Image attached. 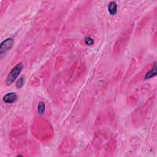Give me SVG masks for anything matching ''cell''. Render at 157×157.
<instances>
[{"mask_svg":"<svg viewBox=\"0 0 157 157\" xmlns=\"http://www.w3.org/2000/svg\"><path fill=\"white\" fill-rule=\"evenodd\" d=\"M17 96L16 94L14 92H10L7 93L3 97V101L6 103L11 104L17 101Z\"/></svg>","mask_w":157,"mask_h":157,"instance_id":"3","label":"cell"},{"mask_svg":"<svg viewBox=\"0 0 157 157\" xmlns=\"http://www.w3.org/2000/svg\"><path fill=\"white\" fill-rule=\"evenodd\" d=\"M156 62H155L152 69H151L148 72L146 73L145 75V77H144V78L145 79H148V78L154 77V76H156Z\"/></svg>","mask_w":157,"mask_h":157,"instance_id":"5","label":"cell"},{"mask_svg":"<svg viewBox=\"0 0 157 157\" xmlns=\"http://www.w3.org/2000/svg\"><path fill=\"white\" fill-rule=\"evenodd\" d=\"M108 11L109 14L114 15L117 12V4L115 1L110 2L108 5Z\"/></svg>","mask_w":157,"mask_h":157,"instance_id":"4","label":"cell"},{"mask_svg":"<svg viewBox=\"0 0 157 157\" xmlns=\"http://www.w3.org/2000/svg\"><path fill=\"white\" fill-rule=\"evenodd\" d=\"M24 83H25V78L23 77H20L17 82V83H16L17 88H22L24 85Z\"/></svg>","mask_w":157,"mask_h":157,"instance_id":"7","label":"cell"},{"mask_svg":"<svg viewBox=\"0 0 157 157\" xmlns=\"http://www.w3.org/2000/svg\"><path fill=\"white\" fill-rule=\"evenodd\" d=\"M14 44V39L12 38H8L3 41L0 45V54L3 55L6 53L8 51L10 50Z\"/></svg>","mask_w":157,"mask_h":157,"instance_id":"2","label":"cell"},{"mask_svg":"<svg viewBox=\"0 0 157 157\" xmlns=\"http://www.w3.org/2000/svg\"><path fill=\"white\" fill-rule=\"evenodd\" d=\"M23 69V65L22 63H19L16 66H14L12 70L10 71L7 77L6 83L8 85H12L19 76Z\"/></svg>","mask_w":157,"mask_h":157,"instance_id":"1","label":"cell"},{"mask_svg":"<svg viewBox=\"0 0 157 157\" xmlns=\"http://www.w3.org/2000/svg\"><path fill=\"white\" fill-rule=\"evenodd\" d=\"M85 43L87 45H92L94 43V41L90 37H86L85 38Z\"/></svg>","mask_w":157,"mask_h":157,"instance_id":"8","label":"cell"},{"mask_svg":"<svg viewBox=\"0 0 157 157\" xmlns=\"http://www.w3.org/2000/svg\"><path fill=\"white\" fill-rule=\"evenodd\" d=\"M45 109V106L44 102L41 101L39 103L38 107V111L39 114H43Z\"/></svg>","mask_w":157,"mask_h":157,"instance_id":"6","label":"cell"}]
</instances>
